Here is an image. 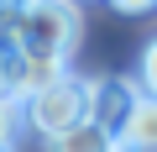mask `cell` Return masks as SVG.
Wrapping results in <instances>:
<instances>
[{
	"label": "cell",
	"instance_id": "cell-1",
	"mask_svg": "<svg viewBox=\"0 0 157 152\" xmlns=\"http://www.w3.org/2000/svg\"><path fill=\"white\" fill-rule=\"evenodd\" d=\"M78 32V6L73 0H21V11L6 26V42L16 58H47V63H68Z\"/></svg>",
	"mask_w": 157,
	"mask_h": 152
},
{
	"label": "cell",
	"instance_id": "cell-2",
	"mask_svg": "<svg viewBox=\"0 0 157 152\" xmlns=\"http://www.w3.org/2000/svg\"><path fill=\"white\" fill-rule=\"evenodd\" d=\"M21 121L47 142V136H58V131H68V126H78L84 121V79H73V73H63L58 84H47L42 95H32V100H21Z\"/></svg>",
	"mask_w": 157,
	"mask_h": 152
},
{
	"label": "cell",
	"instance_id": "cell-3",
	"mask_svg": "<svg viewBox=\"0 0 157 152\" xmlns=\"http://www.w3.org/2000/svg\"><path fill=\"white\" fill-rule=\"evenodd\" d=\"M131 100H136V84L131 79H84V121L89 126H100V131H121V121H126V110H131Z\"/></svg>",
	"mask_w": 157,
	"mask_h": 152
},
{
	"label": "cell",
	"instance_id": "cell-4",
	"mask_svg": "<svg viewBox=\"0 0 157 152\" xmlns=\"http://www.w3.org/2000/svg\"><path fill=\"white\" fill-rule=\"evenodd\" d=\"M115 147H136V152H157V100L152 95H136L121 131H115Z\"/></svg>",
	"mask_w": 157,
	"mask_h": 152
},
{
	"label": "cell",
	"instance_id": "cell-5",
	"mask_svg": "<svg viewBox=\"0 0 157 152\" xmlns=\"http://www.w3.org/2000/svg\"><path fill=\"white\" fill-rule=\"evenodd\" d=\"M47 152H115V136L100 131V126H89V121H78V126L47 136Z\"/></svg>",
	"mask_w": 157,
	"mask_h": 152
},
{
	"label": "cell",
	"instance_id": "cell-6",
	"mask_svg": "<svg viewBox=\"0 0 157 152\" xmlns=\"http://www.w3.org/2000/svg\"><path fill=\"white\" fill-rule=\"evenodd\" d=\"M131 84H136V95H152V100H157V37L141 47V58H136V79H131Z\"/></svg>",
	"mask_w": 157,
	"mask_h": 152
},
{
	"label": "cell",
	"instance_id": "cell-7",
	"mask_svg": "<svg viewBox=\"0 0 157 152\" xmlns=\"http://www.w3.org/2000/svg\"><path fill=\"white\" fill-rule=\"evenodd\" d=\"M21 121V105L16 100H0V152H11V131Z\"/></svg>",
	"mask_w": 157,
	"mask_h": 152
},
{
	"label": "cell",
	"instance_id": "cell-8",
	"mask_svg": "<svg viewBox=\"0 0 157 152\" xmlns=\"http://www.w3.org/2000/svg\"><path fill=\"white\" fill-rule=\"evenodd\" d=\"M110 6L121 11V16H141V11H152L157 0H110Z\"/></svg>",
	"mask_w": 157,
	"mask_h": 152
},
{
	"label": "cell",
	"instance_id": "cell-9",
	"mask_svg": "<svg viewBox=\"0 0 157 152\" xmlns=\"http://www.w3.org/2000/svg\"><path fill=\"white\" fill-rule=\"evenodd\" d=\"M6 73H11V42H0V100H6Z\"/></svg>",
	"mask_w": 157,
	"mask_h": 152
},
{
	"label": "cell",
	"instance_id": "cell-10",
	"mask_svg": "<svg viewBox=\"0 0 157 152\" xmlns=\"http://www.w3.org/2000/svg\"><path fill=\"white\" fill-rule=\"evenodd\" d=\"M115 152H136V147H115Z\"/></svg>",
	"mask_w": 157,
	"mask_h": 152
}]
</instances>
